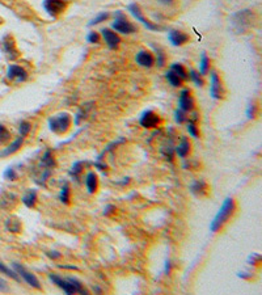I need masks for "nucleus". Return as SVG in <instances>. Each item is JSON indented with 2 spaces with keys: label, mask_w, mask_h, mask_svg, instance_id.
Listing matches in <instances>:
<instances>
[{
  "label": "nucleus",
  "mask_w": 262,
  "mask_h": 295,
  "mask_svg": "<svg viewBox=\"0 0 262 295\" xmlns=\"http://www.w3.org/2000/svg\"><path fill=\"white\" fill-rule=\"evenodd\" d=\"M49 279L51 282L56 285V286L62 289V290L66 293V294L71 295V294H88V291L85 290L83 283L75 277H67L63 278L60 276H56V274H49Z\"/></svg>",
  "instance_id": "nucleus-1"
},
{
  "label": "nucleus",
  "mask_w": 262,
  "mask_h": 295,
  "mask_svg": "<svg viewBox=\"0 0 262 295\" xmlns=\"http://www.w3.org/2000/svg\"><path fill=\"white\" fill-rule=\"evenodd\" d=\"M235 211V201L233 198L228 197L225 198L223 202V205L219 209V211L216 213V215L214 217V219L210 223V231L211 232H218L224 226V223L227 222L229 219V217L233 214Z\"/></svg>",
  "instance_id": "nucleus-2"
},
{
  "label": "nucleus",
  "mask_w": 262,
  "mask_h": 295,
  "mask_svg": "<svg viewBox=\"0 0 262 295\" xmlns=\"http://www.w3.org/2000/svg\"><path fill=\"white\" fill-rule=\"evenodd\" d=\"M254 20V13L250 9L239 11L237 13L232 15L233 28L236 29L237 33H244L246 29L252 26V22Z\"/></svg>",
  "instance_id": "nucleus-3"
},
{
  "label": "nucleus",
  "mask_w": 262,
  "mask_h": 295,
  "mask_svg": "<svg viewBox=\"0 0 262 295\" xmlns=\"http://www.w3.org/2000/svg\"><path fill=\"white\" fill-rule=\"evenodd\" d=\"M71 126V116L68 113H59L49 118V128L53 133L64 134L67 133Z\"/></svg>",
  "instance_id": "nucleus-4"
},
{
  "label": "nucleus",
  "mask_w": 262,
  "mask_h": 295,
  "mask_svg": "<svg viewBox=\"0 0 262 295\" xmlns=\"http://www.w3.org/2000/svg\"><path fill=\"white\" fill-rule=\"evenodd\" d=\"M112 28L118 32V33H122V35H132L135 33L138 28H136L132 22H130L126 18V16L123 15V12L121 11H117L115 12V18L114 21L112 22Z\"/></svg>",
  "instance_id": "nucleus-5"
},
{
  "label": "nucleus",
  "mask_w": 262,
  "mask_h": 295,
  "mask_svg": "<svg viewBox=\"0 0 262 295\" xmlns=\"http://www.w3.org/2000/svg\"><path fill=\"white\" fill-rule=\"evenodd\" d=\"M67 0H43L42 7L51 18H58L67 9Z\"/></svg>",
  "instance_id": "nucleus-6"
},
{
  "label": "nucleus",
  "mask_w": 262,
  "mask_h": 295,
  "mask_svg": "<svg viewBox=\"0 0 262 295\" xmlns=\"http://www.w3.org/2000/svg\"><path fill=\"white\" fill-rule=\"evenodd\" d=\"M12 268L13 270L19 274V277H21L22 279L29 285V286H32L33 289H37V290H42V285L39 283L38 278L36 277L33 273H30L29 270H26L21 264H19V262H12Z\"/></svg>",
  "instance_id": "nucleus-7"
},
{
  "label": "nucleus",
  "mask_w": 262,
  "mask_h": 295,
  "mask_svg": "<svg viewBox=\"0 0 262 295\" xmlns=\"http://www.w3.org/2000/svg\"><path fill=\"white\" fill-rule=\"evenodd\" d=\"M127 9H129V12L132 15V18H135L136 21H140L142 24H143L146 28H147L148 30H160L161 28L159 25H156V24H153V22H151L148 18H146L143 16V13H142V9H140V7L136 3H131L129 7H127Z\"/></svg>",
  "instance_id": "nucleus-8"
},
{
  "label": "nucleus",
  "mask_w": 262,
  "mask_h": 295,
  "mask_svg": "<svg viewBox=\"0 0 262 295\" xmlns=\"http://www.w3.org/2000/svg\"><path fill=\"white\" fill-rule=\"evenodd\" d=\"M178 109L184 111H190L194 109V98L191 96V92L189 88L181 91L180 98H178Z\"/></svg>",
  "instance_id": "nucleus-9"
},
{
  "label": "nucleus",
  "mask_w": 262,
  "mask_h": 295,
  "mask_svg": "<svg viewBox=\"0 0 262 295\" xmlns=\"http://www.w3.org/2000/svg\"><path fill=\"white\" fill-rule=\"evenodd\" d=\"M139 124L144 129H155L160 125V117L153 111H146L140 117Z\"/></svg>",
  "instance_id": "nucleus-10"
},
{
  "label": "nucleus",
  "mask_w": 262,
  "mask_h": 295,
  "mask_svg": "<svg viewBox=\"0 0 262 295\" xmlns=\"http://www.w3.org/2000/svg\"><path fill=\"white\" fill-rule=\"evenodd\" d=\"M7 77L9 80H16L17 83H22L28 79V74L22 67L17 64H11L7 70Z\"/></svg>",
  "instance_id": "nucleus-11"
},
{
  "label": "nucleus",
  "mask_w": 262,
  "mask_h": 295,
  "mask_svg": "<svg viewBox=\"0 0 262 295\" xmlns=\"http://www.w3.org/2000/svg\"><path fill=\"white\" fill-rule=\"evenodd\" d=\"M1 49H3V52L5 53V55L8 56L9 59H16L19 56L16 43H15L11 36H5L4 38L1 39Z\"/></svg>",
  "instance_id": "nucleus-12"
},
{
  "label": "nucleus",
  "mask_w": 262,
  "mask_h": 295,
  "mask_svg": "<svg viewBox=\"0 0 262 295\" xmlns=\"http://www.w3.org/2000/svg\"><path fill=\"white\" fill-rule=\"evenodd\" d=\"M210 94L212 98L220 100L223 97V87L219 75L216 73H211V81H210Z\"/></svg>",
  "instance_id": "nucleus-13"
},
{
  "label": "nucleus",
  "mask_w": 262,
  "mask_h": 295,
  "mask_svg": "<svg viewBox=\"0 0 262 295\" xmlns=\"http://www.w3.org/2000/svg\"><path fill=\"white\" fill-rule=\"evenodd\" d=\"M101 35L102 37H104V39H105L106 45H108L109 49H112V50H117V49H118L119 43H121V38H119L117 33H114L113 30L105 28V29L101 30Z\"/></svg>",
  "instance_id": "nucleus-14"
},
{
  "label": "nucleus",
  "mask_w": 262,
  "mask_h": 295,
  "mask_svg": "<svg viewBox=\"0 0 262 295\" xmlns=\"http://www.w3.org/2000/svg\"><path fill=\"white\" fill-rule=\"evenodd\" d=\"M168 38L173 46H182L186 42H189V36L181 32V30H169Z\"/></svg>",
  "instance_id": "nucleus-15"
},
{
  "label": "nucleus",
  "mask_w": 262,
  "mask_h": 295,
  "mask_svg": "<svg viewBox=\"0 0 262 295\" xmlns=\"http://www.w3.org/2000/svg\"><path fill=\"white\" fill-rule=\"evenodd\" d=\"M135 62L139 64L140 67H146V69H150L155 64V58L150 52H146V50H142L136 54L135 56Z\"/></svg>",
  "instance_id": "nucleus-16"
},
{
  "label": "nucleus",
  "mask_w": 262,
  "mask_h": 295,
  "mask_svg": "<svg viewBox=\"0 0 262 295\" xmlns=\"http://www.w3.org/2000/svg\"><path fill=\"white\" fill-rule=\"evenodd\" d=\"M190 192L197 197H203L206 196L208 192L207 184L203 181V180H195L190 185Z\"/></svg>",
  "instance_id": "nucleus-17"
},
{
  "label": "nucleus",
  "mask_w": 262,
  "mask_h": 295,
  "mask_svg": "<svg viewBox=\"0 0 262 295\" xmlns=\"http://www.w3.org/2000/svg\"><path fill=\"white\" fill-rule=\"evenodd\" d=\"M22 142H24V138L22 137H19L17 139H15L11 145L5 147L4 150L0 151V158H5V156H9V155L17 152V151L21 148Z\"/></svg>",
  "instance_id": "nucleus-18"
},
{
  "label": "nucleus",
  "mask_w": 262,
  "mask_h": 295,
  "mask_svg": "<svg viewBox=\"0 0 262 295\" xmlns=\"http://www.w3.org/2000/svg\"><path fill=\"white\" fill-rule=\"evenodd\" d=\"M85 186H87V190H88V193H91V194L97 192L98 180L97 175H96L94 172H88V173H87V176H85Z\"/></svg>",
  "instance_id": "nucleus-19"
},
{
  "label": "nucleus",
  "mask_w": 262,
  "mask_h": 295,
  "mask_svg": "<svg viewBox=\"0 0 262 295\" xmlns=\"http://www.w3.org/2000/svg\"><path fill=\"white\" fill-rule=\"evenodd\" d=\"M22 203L26 206V207H29V209H33L34 206H36V202H37V190L36 189H29L26 194L22 197Z\"/></svg>",
  "instance_id": "nucleus-20"
},
{
  "label": "nucleus",
  "mask_w": 262,
  "mask_h": 295,
  "mask_svg": "<svg viewBox=\"0 0 262 295\" xmlns=\"http://www.w3.org/2000/svg\"><path fill=\"white\" fill-rule=\"evenodd\" d=\"M176 154L180 156V158H186L189 152H190V142L187 141V138L182 137L181 143L176 147Z\"/></svg>",
  "instance_id": "nucleus-21"
},
{
  "label": "nucleus",
  "mask_w": 262,
  "mask_h": 295,
  "mask_svg": "<svg viewBox=\"0 0 262 295\" xmlns=\"http://www.w3.org/2000/svg\"><path fill=\"white\" fill-rule=\"evenodd\" d=\"M55 159H54V155H53V152H51V150H47L45 154H43L42 159H41V163H39V166L42 168H53L55 167Z\"/></svg>",
  "instance_id": "nucleus-22"
},
{
  "label": "nucleus",
  "mask_w": 262,
  "mask_h": 295,
  "mask_svg": "<svg viewBox=\"0 0 262 295\" xmlns=\"http://www.w3.org/2000/svg\"><path fill=\"white\" fill-rule=\"evenodd\" d=\"M170 71H173L182 81H185L189 79V73L186 71V69L181 63H173L170 66Z\"/></svg>",
  "instance_id": "nucleus-23"
},
{
  "label": "nucleus",
  "mask_w": 262,
  "mask_h": 295,
  "mask_svg": "<svg viewBox=\"0 0 262 295\" xmlns=\"http://www.w3.org/2000/svg\"><path fill=\"white\" fill-rule=\"evenodd\" d=\"M210 70V58L206 55V53H202L201 60H199V74L201 75H206Z\"/></svg>",
  "instance_id": "nucleus-24"
},
{
  "label": "nucleus",
  "mask_w": 262,
  "mask_h": 295,
  "mask_svg": "<svg viewBox=\"0 0 262 295\" xmlns=\"http://www.w3.org/2000/svg\"><path fill=\"white\" fill-rule=\"evenodd\" d=\"M165 77H167V80H168V83H169L172 87H176V88L181 87L182 80L173 73V71H170V70L169 71H167V73H165Z\"/></svg>",
  "instance_id": "nucleus-25"
},
{
  "label": "nucleus",
  "mask_w": 262,
  "mask_h": 295,
  "mask_svg": "<svg viewBox=\"0 0 262 295\" xmlns=\"http://www.w3.org/2000/svg\"><path fill=\"white\" fill-rule=\"evenodd\" d=\"M0 273H4L5 276H8V277H11L12 279H15V281H20L19 274H17L13 269H11V268H8L7 265H4L1 261H0Z\"/></svg>",
  "instance_id": "nucleus-26"
},
{
  "label": "nucleus",
  "mask_w": 262,
  "mask_h": 295,
  "mask_svg": "<svg viewBox=\"0 0 262 295\" xmlns=\"http://www.w3.org/2000/svg\"><path fill=\"white\" fill-rule=\"evenodd\" d=\"M83 168H84V162H76L72 164L71 169H70V175L72 176V177H79L80 176V173L83 172Z\"/></svg>",
  "instance_id": "nucleus-27"
},
{
  "label": "nucleus",
  "mask_w": 262,
  "mask_h": 295,
  "mask_svg": "<svg viewBox=\"0 0 262 295\" xmlns=\"http://www.w3.org/2000/svg\"><path fill=\"white\" fill-rule=\"evenodd\" d=\"M59 200L60 202H63L64 205H68V203H70V186H68L67 184H64L63 186H62Z\"/></svg>",
  "instance_id": "nucleus-28"
},
{
  "label": "nucleus",
  "mask_w": 262,
  "mask_h": 295,
  "mask_svg": "<svg viewBox=\"0 0 262 295\" xmlns=\"http://www.w3.org/2000/svg\"><path fill=\"white\" fill-rule=\"evenodd\" d=\"M5 226H7V230L11 232H20L21 231V224L19 221H13V219H8L7 223H5Z\"/></svg>",
  "instance_id": "nucleus-29"
},
{
  "label": "nucleus",
  "mask_w": 262,
  "mask_h": 295,
  "mask_svg": "<svg viewBox=\"0 0 262 295\" xmlns=\"http://www.w3.org/2000/svg\"><path fill=\"white\" fill-rule=\"evenodd\" d=\"M30 130H32V124L28 121H22L19 126V133H20V137L22 138H25L30 133Z\"/></svg>",
  "instance_id": "nucleus-30"
},
{
  "label": "nucleus",
  "mask_w": 262,
  "mask_h": 295,
  "mask_svg": "<svg viewBox=\"0 0 262 295\" xmlns=\"http://www.w3.org/2000/svg\"><path fill=\"white\" fill-rule=\"evenodd\" d=\"M155 53H156V64L157 67H164L165 64V54L160 47L155 46Z\"/></svg>",
  "instance_id": "nucleus-31"
},
{
  "label": "nucleus",
  "mask_w": 262,
  "mask_h": 295,
  "mask_svg": "<svg viewBox=\"0 0 262 295\" xmlns=\"http://www.w3.org/2000/svg\"><path fill=\"white\" fill-rule=\"evenodd\" d=\"M108 18H109V13H108V12H102V13H100V15H97V16L93 18V20H91V22H89L88 25L89 26L98 25V24H101L102 21H105V20H108Z\"/></svg>",
  "instance_id": "nucleus-32"
},
{
  "label": "nucleus",
  "mask_w": 262,
  "mask_h": 295,
  "mask_svg": "<svg viewBox=\"0 0 262 295\" xmlns=\"http://www.w3.org/2000/svg\"><path fill=\"white\" fill-rule=\"evenodd\" d=\"M189 76H190V79L193 80V83H194L195 86H198V87L203 86V79L201 77L199 73H197L195 70H190V73H189Z\"/></svg>",
  "instance_id": "nucleus-33"
},
{
  "label": "nucleus",
  "mask_w": 262,
  "mask_h": 295,
  "mask_svg": "<svg viewBox=\"0 0 262 295\" xmlns=\"http://www.w3.org/2000/svg\"><path fill=\"white\" fill-rule=\"evenodd\" d=\"M174 120L177 122L178 125L184 124L185 121H187V116H186V111H181V109H177V111H174Z\"/></svg>",
  "instance_id": "nucleus-34"
},
{
  "label": "nucleus",
  "mask_w": 262,
  "mask_h": 295,
  "mask_svg": "<svg viewBox=\"0 0 262 295\" xmlns=\"http://www.w3.org/2000/svg\"><path fill=\"white\" fill-rule=\"evenodd\" d=\"M9 138H11V134H9L8 129L5 128L4 125H0V143L9 141Z\"/></svg>",
  "instance_id": "nucleus-35"
},
{
  "label": "nucleus",
  "mask_w": 262,
  "mask_h": 295,
  "mask_svg": "<svg viewBox=\"0 0 262 295\" xmlns=\"http://www.w3.org/2000/svg\"><path fill=\"white\" fill-rule=\"evenodd\" d=\"M3 175H4L5 180H11V181H15V180H17V177H19V176H17V173H16V171H15V168H13V167L7 168Z\"/></svg>",
  "instance_id": "nucleus-36"
},
{
  "label": "nucleus",
  "mask_w": 262,
  "mask_h": 295,
  "mask_svg": "<svg viewBox=\"0 0 262 295\" xmlns=\"http://www.w3.org/2000/svg\"><path fill=\"white\" fill-rule=\"evenodd\" d=\"M186 129H187V131H189V134H190L191 137L198 138L199 131H198V128H197V125H195V122H190V121H189V124H187Z\"/></svg>",
  "instance_id": "nucleus-37"
},
{
  "label": "nucleus",
  "mask_w": 262,
  "mask_h": 295,
  "mask_svg": "<svg viewBox=\"0 0 262 295\" xmlns=\"http://www.w3.org/2000/svg\"><path fill=\"white\" fill-rule=\"evenodd\" d=\"M87 41L91 43H97L100 41V35L97 32H91L88 36H87Z\"/></svg>",
  "instance_id": "nucleus-38"
},
{
  "label": "nucleus",
  "mask_w": 262,
  "mask_h": 295,
  "mask_svg": "<svg viewBox=\"0 0 262 295\" xmlns=\"http://www.w3.org/2000/svg\"><path fill=\"white\" fill-rule=\"evenodd\" d=\"M246 116H248V118H254V116H256V105L250 104L248 107V111H246Z\"/></svg>",
  "instance_id": "nucleus-39"
},
{
  "label": "nucleus",
  "mask_w": 262,
  "mask_h": 295,
  "mask_svg": "<svg viewBox=\"0 0 262 295\" xmlns=\"http://www.w3.org/2000/svg\"><path fill=\"white\" fill-rule=\"evenodd\" d=\"M258 262H261V256L258 255V253H252V256L249 257V264H258Z\"/></svg>",
  "instance_id": "nucleus-40"
},
{
  "label": "nucleus",
  "mask_w": 262,
  "mask_h": 295,
  "mask_svg": "<svg viewBox=\"0 0 262 295\" xmlns=\"http://www.w3.org/2000/svg\"><path fill=\"white\" fill-rule=\"evenodd\" d=\"M8 283L5 282L3 278H0V293H5V291H8Z\"/></svg>",
  "instance_id": "nucleus-41"
},
{
  "label": "nucleus",
  "mask_w": 262,
  "mask_h": 295,
  "mask_svg": "<svg viewBox=\"0 0 262 295\" xmlns=\"http://www.w3.org/2000/svg\"><path fill=\"white\" fill-rule=\"evenodd\" d=\"M46 255L50 258H53V260H56V258H60L62 257V255H60L59 252H56V251H49V252H46Z\"/></svg>",
  "instance_id": "nucleus-42"
},
{
  "label": "nucleus",
  "mask_w": 262,
  "mask_h": 295,
  "mask_svg": "<svg viewBox=\"0 0 262 295\" xmlns=\"http://www.w3.org/2000/svg\"><path fill=\"white\" fill-rule=\"evenodd\" d=\"M115 210V206H113V205H108L105 207V209H104V214L105 215H109V214H112V213H113V211H114Z\"/></svg>",
  "instance_id": "nucleus-43"
},
{
  "label": "nucleus",
  "mask_w": 262,
  "mask_h": 295,
  "mask_svg": "<svg viewBox=\"0 0 262 295\" xmlns=\"http://www.w3.org/2000/svg\"><path fill=\"white\" fill-rule=\"evenodd\" d=\"M94 167L97 168V169H100V171H105V169H106V164H105V163H100L97 160V162L94 163Z\"/></svg>",
  "instance_id": "nucleus-44"
},
{
  "label": "nucleus",
  "mask_w": 262,
  "mask_h": 295,
  "mask_svg": "<svg viewBox=\"0 0 262 295\" xmlns=\"http://www.w3.org/2000/svg\"><path fill=\"white\" fill-rule=\"evenodd\" d=\"M170 272V261L167 260L165 261V274H168Z\"/></svg>",
  "instance_id": "nucleus-45"
},
{
  "label": "nucleus",
  "mask_w": 262,
  "mask_h": 295,
  "mask_svg": "<svg viewBox=\"0 0 262 295\" xmlns=\"http://www.w3.org/2000/svg\"><path fill=\"white\" fill-rule=\"evenodd\" d=\"M60 268H63V269H72V270H77L79 268H76V266H68V265H60Z\"/></svg>",
  "instance_id": "nucleus-46"
},
{
  "label": "nucleus",
  "mask_w": 262,
  "mask_h": 295,
  "mask_svg": "<svg viewBox=\"0 0 262 295\" xmlns=\"http://www.w3.org/2000/svg\"><path fill=\"white\" fill-rule=\"evenodd\" d=\"M159 1H160V3H163V4H170V3H172L173 0H159Z\"/></svg>",
  "instance_id": "nucleus-47"
}]
</instances>
